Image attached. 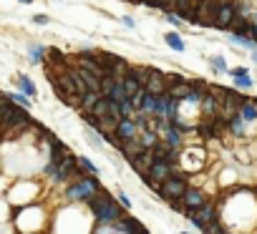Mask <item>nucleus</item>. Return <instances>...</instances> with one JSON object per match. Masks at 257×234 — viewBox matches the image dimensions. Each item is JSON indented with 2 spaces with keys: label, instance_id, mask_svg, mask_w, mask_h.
<instances>
[{
  "label": "nucleus",
  "instance_id": "obj_37",
  "mask_svg": "<svg viewBox=\"0 0 257 234\" xmlns=\"http://www.w3.org/2000/svg\"><path fill=\"white\" fill-rule=\"evenodd\" d=\"M146 3H149V5H154V3H157V0H146Z\"/></svg>",
  "mask_w": 257,
  "mask_h": 234
},
{
  "label": "nucleus",
  "instance_id": "obj_34",
  "mask_svg": "<svg viewBox=\"0 0 257 234\" xmlns=\"http://www.w3.org/2000/svg\"><path fill=\"white\" fill-rule=\"evenodd\" d=\"M33 20H35V23H48V18H46V15H35Z\"/></svg>",
  "mask_w": 257,
  "mask_h": 234
},
{
  "label": "nucleus",
  "instance_id": "obj_24",
  "mask_svg": "<svg viewBox=\"0 0 257 234\" xmlns=\"http://www.w3.org/2000/svg\"><path fill=\"white\" fill-rule=\"evenodd\" d=\"M18 86L23 88V93H25V96H35V86L28 81L25 76H20V78H18Z\"/></svg>",
  "mask_w": 257,
  "mask_h": 234
},
{
  "label": "nucleus",
  "instance_id": "obj_21",
  "mask_svg": "<svg viewBox=\"0 0 257 234\" xmlns=\"http://www.w3.org/2000/svg\"><path fill=\"white\" fill-rule=\"evenodd\" d=\"M139 141H141V146L144 149H152L159 139H157V131H152V129H144V134L139 136Z\"/></svg>",
  "mask_w": 257,
  "mask_h": 234
},
{
  "label": "nucleus",
  "instance_id": "obj_30",
  "mask_svg": "<svg viewBox=\"0 0 257 234\" xmlns=\"http://www.w3.org/2000/svg\"><path fill=\"white\" fill-rule=\"evenodd\" d=\"M79 164H81L84 169H88V171H96V166H93V164H91V161L86 159V156H81V159H79Z\"/></svg>",
  "mask_w": 257,
  "mask_h": 234
},
{
  "label": "nucleus",
  "instance_id": "obj_20",
  "mask_svg": "<svg viewBox=\"0 0 257 234\" xmlns=\"http://www.w3.org/2000/svg\"><path fill=\"white\" fill-rule=\"evenodd\" d=\"M230 41H232V43H237V46H245V48H252V51L257 48V41H252V38H245L242 33H232V35H230Z\"/></svg>",
  "mask_w": 257,
  "mask_h": 234
},
{
  "label": "nucleus",
  "instance_id": "obj_31",
  "mask_svg": "<svg viewBox=\"0 0 257 234\" xmlns=\"http://www.w3.org/2000/svg\"><path fill=\"white\" fill-rule=\"evenodd\" d=\"M212 66H214L217 71H227V66H225V61H222V58H212Z\"/></svg>",
  "mask_w": 257,
  "mask_h": 234
},
{
  "label": "nucleus",
  "instance_id": "obj_32",
  "mask_svg": "<svg viewBox=\"0 0 257 234\" xmlns=\"http://www.w3.org/2000/svg\"><path fill=\"white\" fill-rule=\"evenodd\" d=\"M167 20H169L171 25H181V18H179L176 13H171V10H169V15H167Z\"/></svg>",
  "mask_w": 257,
  "mask_h": 234
},
{
  "label": "nucleus",
  "instance_id": "obj_8",
  "mask_svg": "<svg viewBox=\"0 0 257 234\" xmlns=\"http://www.w3.org/2000/svg\"><path fill=\"white\" fill-rule=\"evenodd\" d=\"M149 93H154V96H159V93H164L167 91V83H164V73H159L157 68H149V81H146V86H144Z\"/></svg>",
  "mask_w": 257,
  "mask_h": 234
},
{
  "label": "nucleus",
  "instance_id": "obj_5",
  "mask_svg": "<svg viewBox=\"0 0 257 234\" xmlns=\"http://www.w3.org/2000/svg\"><path fill=\"white\" fill-rule=\"evenodd\" d=\"M129 161H131V166H134V171H136V174H149L152 164L157 161V156H154V151H152V149H144L139 156H134V159H129Z\"/></svg>",
  "mask_w": 257,
  "mask_h": 234
},
{
  "label": "nucleus",
  "instance_id": "obj_33",
  "mask_svg": "<svg viewBox=\"0 0 257 234\" xmlns=\"http://www.w3.org/2000/svg\"><path fill=\"white\" fill-rule=\"evenodd\" d=\"M10 101H15V103H20V106H25V108H28V103H30L25 96H10Z\"/></svg>",
  "mask_w": 257,
  "mask_h": 234
},
{
  "label": "nucleus",
  "instance_id": "obj_2",
  "mask_svg": "<svg viewBox=\"0 0 257 234\" xmlns=\"http://www.w3.org/2000/svg\"><path fill=\"white\" fill-rule=\"evenodd\" d=\"M98 191H101V189H98V181H96L93 176H81L79 184L68 186L66 197H68L71 202H91Z\"/></svg>",
  "mask_w": 257,
  "mask_h": 234
},
{
  "label": "nucleus",
  "instance_id": "obj_39",
  "mask_svg": "<svg viewBox=\"0 0 257 234\" xmlns=\"http://www.w3.org/2000/svg\"><path fill=\"white\" fill-rule=\"evenodd\" d=\"M129 3H141V0H129Z\"/></svg>",
  "mask_w": 257,
  "mask_h": 234
},
{
  "label": "nucleus",
  "instance_id": "obj_28",
  "mask_svg": "<svg viewBox=\"0 0 257 234\" xmlns=\"http://www.w3.org/2000/svg\"><path fill=\"white\" fill-rule=\"evenodd\" d=\"M46 53L51 56V61H53L56 66H61V63H63V53H61L58 48H46Z\"/></svg>",
  "mask_w": 257,
  "mask_h": 234
},
{
  "label": "nucleus",
  "instance_id": "obj_11",
  "mask_svg": "<svg viewBox=\"0 0 257 234\" xmlns=\"http://www.w3.org/2000/svg\"><path fill=\"white\" fill-rule=\"evenodd\" d=\"M149 176H154L157 181H164V179H169V176H171V164H167V161L157 159V161L152 164V169H149Z\"/></svg>",
  "mask_w": 257,
  "mask_h": 234
},
{
  "label": "nucleus",
  "instance_id": "obj_9",
  "mask_svg": "<svg viewBox=\"0 0 257 234\" xmlns=\"http://www.w3.org/2000/svg\"><path fill=\"white\" fill-rule=\"evenodd\" d=\"M136 124H134V119H119V124H116V129H114V136L119 139V141H126V139H136Z\"/></svg>",
  "mask_w": 257,
  "mask_h": 234
},
{
  "label": "nucleus",
  "instance_id": "obj_15",
  "mask_svg": "<svg viewBox=\"0 0 257 234\" xmlns=\"http://www.w3.org/2000/svg\"><path fill=\"white\" fill-rule=\"evenodd\" d=\"M126 71H129V63H126L124 58H119V56H116V61H114V66H111V68H108V73H111V76L116 78V81H121V78L126 76Z\"/></svg>",
  "mask_w": 257,
  "mask_h": 234
},
{
  "label": "nucleus",
  "instance_id": "obj_3",
  "mask_svg": "<svg viewBox=\"0 0 257 234\" xmlns=\"http://www.w3.org/2000/svg\"><path fill=\"white\" fill-rule=\"evenodd\" d=\"M219 3H222V0H199V5H197V25H202V28L214 25V15H217Z\"/></svg>",
  "mask_w": 257,
  "mask_h": 234
},
{
  "label": "nucleus",
  "instance_id": "obj_26",
  "mask_svg": "<svg viewBox=\"0 0 257 234\" xmlns=\"http://www.w3.org/2000/svg\"><path fill=\"white\" fill-rule=\"evenodd\" d=\"M43 53H46L43 46H30V61H33V63H41V61H43Z\"/></svg>",
  "mask_w": 257,
  "mask_h": 234
},
{
  "label": "nucleus",
  "instance_id": "obj_29",
  "mask_svg": "<svg viewBox=\"0 0 257 234\" xmlns=\"http://www.w3.org/2000/svg\"><path fill=\"white\" fill-rule=\"evenodd\" d=\"M154 8H164V10H171L174 8V0H157Z\"/></svg>",
  "mask_w": 257,
  "mask_h": 234
},
{
  "label": "nucleus",
  "instance_id": "obj_13",
  "mask_svg": "<svg viewBox=\"0 0 257 234\" xmlns=\"http://www.w3.org/2000/svg\"><path fill=\"white\" fill-rule=\"evenodd\" d=\"M240 116L245 121H257V101H245L240 106Z\"/></svg>",
  "mask_w": 257,
  "mask_h": 234
},
{
  "label": "nucleus",
  "instance_id": "obj_1",
  "mask_svg": "<svg viewBox=\"0 0 257 234\" xmlns=\"http://www.w3.org/2000/svg\"><path fill=\"white\" fill-rule=\"evenodd\" d=\"M88 204H91L93 214H96L101 222H111V224H114L116 219H121V209H119V204H116L111 197H106L103 191H98Z\"/></svg>",
  "mask_w": 257,
  "mask_h": 234
},
{
  "label": "nucleus",
  "instance_id": "obj_22",
  "mask_svg": "<svg viewBox=\"0 0 257 234\" xmlns=\"http://www.w3.org/2000/svg\"><path fill=\"white\" fill-rule=\"evenodd\" d=\"M230 129L237 134V136H242L245 134V119H242V116H240V111L232 116V119H230Z\"/></svg>",
  "mask_w": 257,
  "mask_h": 234
},
{
  "label": "nucleus",
  "instance_id": "obj_10",
  "mask_svg": "<svg viewBox=\"0 0 257 234\" xmlns=\"http://www.w3.org/2000/svg\"><path fill=\"white\" fill-rule=\"evenodd\" d=\"M181 202L187 204V209H199L207 199H204V194L199 189H187L184 194H181Z\"/></svg>",
  "mask_w": 257,
  "mask_h": 234
},
{
  "label": "nucleus",
  "instance_id": "obj_12",
  "mask_svg": "<svg viewBox=\"0 0 257 234\" xmlns=\"http://www.w3.org/2000/svg\"><path fill=\"white\" fill-rule=\"evenodd\" d=\"M119 151L126 156V159H134V156H139V154L144 151V146H141V141H139V139H126V141H121Z\"/></svg>",
  "mask_w": 257,
  "mask_h": 234
},
{
  "label": "nucleus",
  "instance_id": "obj_35",
  "mask_svg": "<svg viewBox=\"0 0 257 234\" xmlns=\"http://www.w3.org/2000/svg\"><path fill=\"white\" fill-rule=\"evenodd\" d=\"M252 61H255V63H257V48H255V53H252Z\"/></svg>",
  "mask_w": 257,
  "mask_h": 234
},
{
  "label": "nucleus",
  "instance_id": "obj_36",
  "mask_svg": "<svg viewBox=\"0 0 257 234\" xmlns=\"http://www.w3.org/2000/svg\"><path fill=\"white\" fill-rule=\"evenodd\" d=\"M252 20H255V23H252V25H257V13H255V15H252Z\"/></svg>",
  "mask_w": 257,
  "mask_h": 234
},
{
  "label": "nucleus",
  "instance_id": "obj_23",
  "mask_svg": "<svg viewBox=\"0 0 257 234\" xmlns=\"http://www.w3.org/2000/svg\"><path fill=\"white\" fill-rule=\"evenodd\" d=\"M167 43H169V48H174V51H179V53L184 51V41H181L176 33H169V35H167Z\"/></svg>",
  "mask_w": 257,
  "mask_h": 234
},
{
  "label": "nucleus",
  "instance_id": "obj_4",
  "mask_svg": "<svg viewBox=\"0 0 257 234\" xmlns=\"http://www.w3.org/2000/svg\"><path fill=\"white\" fill-rule=\"evenodd\" d=\"M187 191V181L184 179H176V176H169V179H164L162 181V189H159V194L169 202V199H181V194Z\"/></svg>",
  "mask_w": 257,
  "mask_h": 234
},
{
  "label": "nucleus",
  "instance_id": "obj_38",
  "mask_svg": "<svg viewBox=\"0 0 257 234\" xmlns=\"http://www.w3.org/2000/svg\"><path fill=\"white\" fill-rule=\"evenodd\" d=\"M20 3H33V0H20Z\"/></svg>",
  "mask_w": 257,
  "mask_h": 234
},
{
  "label": "nucleus",
  "instance_id": "obj_18",
  "mask_svg": "<svg viewBox=\"0 0 257 234\" xmlns=\"http://www.w3.org/2000/svg\"><path fill=\"white\" fill-rule=\"evenodd\" d=\"M98 96H101V93H96V91H86V93H81V108L88 113V111L93 108V103L98 101Z\"/></svg>",
  "mask_w": 257,
  "mask_h": 234
},
{
  "label": "nucleus",
  "instance_id": "obj_7",
  "mask_svg": "<svg viewBox=\"0 0 257 234\" xmlns=\"http://www.w3.org/2000/svg\"><path fill=\"white\" fill-rule=\"evenodd\" d=\"M58 166V174H56V181H63V179H68L71 174H73V169H76V156H73V154H63L61 156V161L56 164Z\"/></svg>",
  "mask_w": 257,
  "mask_h": 234
},
{
  "label": "nucleus",
  "instance_id": "obj_14",
  "mask_svg": "<svg viewBox=\"0 0 257 234\" xmlns=\"http://www.w3.org/2000/svg\"><path fill=\"white\" fill-rule=\"evenodd\" d=\"M126 76H134L141 86H146V81H149V68H146V66H129Z\"/></svg>",
  "mask_w": 257,
  "mask_h": 234
},
{
  "label": "nucleus",
  "instance_id": "obj_19",
  "mask_svg": "<svg viewBox=\"0 0 257 234\" xmlns=\"http://www.w3.org/2000/svg\"><path fill=\"white\" fill-rule=\"evenodd\" d=\"M121 86H124V91H126L129 96H134V93H136V91L141 88V83L136 81L134 76H124V78H121Z\"/></svg>",
  "mask_w": 257,
  "mask_h": 234
},
{
  "label": "nucleus",
  "instance_id": "obj_16",
  "mask_svg": "<svg viewBox=\"0 0 257 234\" xmlns=\"http://www.w3.org/2000/svg\"><path fill=\"white\" fill-rule=\"evenodd\" d=\"M88 113L98 116V119H103V116H111V113H108V96H98V101L93 103V108H91Z\"/></svg>",
  "mask_w": 257,
  "mask_h": 234
},
{
  "label": "nucleus",
  "instance_id": "obj_27",
  "mask_svg": "<svg viewBox=\"0 0 257 234\" xmlns=\"http://www.w3.org/2000/svg\"><path fill=\"white\" fill-rule=\"evenodd\" d=\"M235 81H237V86H240V88H252V78H250L247 73H240V76H235Z\"/></svg>",
  "mask_w": 257,
  "mask_h": 234
},
{
  "label": "nucleus",
  "instance_id": "obj_25",
  "mask_svg": "<svg viewBox=\"0 0 257 234\" xmlns=\"http://www.w3.org/2000/svg\"><path fill=\"white\" fill-rule=\"evenodd\" d=\"M108 98H114V101H124V98H129V93L124 91L121 81H116V86H114V91H111V96H108Z\"/></svg>",
  "mask_w": 257,
  "mask_h": 234
},
{
  "label": "nucleus",
  "instance_id": "obj_6",
  "mask_svg": "<svg viewBox=\"0 0 257 234\" xmlns=\"http://www.w3.org/2000/svg\"><path fill=\"white\" fill-rule=\"evenodd\" d=\"M232 18H235V5L232 3H219L217 15H214V28H222V30L230 28Z\"/></svg>",
  "mask_w": 257,
  "mask_h": 234
},
{
  "label": "nucleus",
  "instance_id": "obj_17",
  "mask_svg": "<svg viewBox=\"0 0 257 234\" xmlns=\"http://www.w3.org/2000/svg\"><path fill=\"white\" fill-rule=\"evenodd\" d=\"M114 86H116V78L111 73H103L101 76V96H111Z\"/></svg>",
  "mask_w": 257,
  "mask_h": 234
}]
</instances>
